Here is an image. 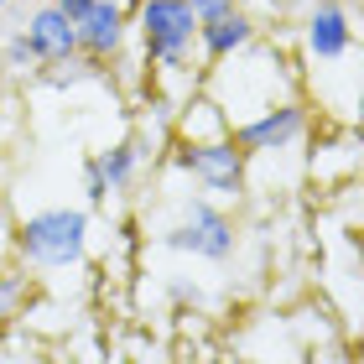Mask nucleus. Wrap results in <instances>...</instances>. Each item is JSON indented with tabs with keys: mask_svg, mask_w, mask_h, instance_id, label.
<instances>
[{
	"mask_svg": "<svg viewBox=\"0 0 364 364\" xmlns=\"http://www.w3.org/2000/svg\"><path fill=\"white\" fill-rule=\"evenodd\" d=\"M302 42H307V53L318 58V63L349 58V47H354L349 6H343V0H312V11H307V21H302Z\"/></svg>",
	"mask_w": 364,
	"mask_h": 364,
	"instance_id": "423d86ee",
	"label": "nucleus"
},
{
	"mask_svg": "<svg viewBox=\"0 0 364 364\" xmlns=\"http://www.w3.org/2000/svg\"><path fill=\"white\" fill-rule=\"evenodd\" d=\"M94 161H99V172H105L109 193L130 188V177H136V146H109V151H105V156H94Z\"/></svg>",
	"mask_w": 364,
	"mask_h": 364,
	"instance_id": "9b49d317",
	"label": "nucleus"
},
{
	"mask_svg": "<svg viewBox=\"0 0 364 364\" xmlns=\"http://www.w3.org/2000/svg\"><path fill=\"white\" fill-rule=\"evenodd\" d=\"M0 68H6L11 78H31V73L42 68V58L31 53V42H26V31H21V26H16L6 42H0Z\"/></svg>",
	"mask_w": 364,
	"mask_h": 364,
	"instance_id": "9d476101",
	"label": "nucleus"
},
{
	"mask_svg": "<svg viewBox=\"0 0 364 364\" xmlns=\"http://www.w3.org/2000/svg\"><path fill=\"white\" fill-rule=\"evenodd\" d=\"M0 109H6V78H0Z\"/></svg>",
	"mask_w": 364,
	"mask_h": 364,
	"instance_id": "2eb2a0df",
	"label": "nucleus"
},
{
	"mask_svg": "<svg viewBox=\"0 0 364 364\" xmlns=\"http://www.w3.org/2000/svg\"><path fill=\"white\" fill-rule=\"evenodd\" d=\"M245 0H188V11L198 16V26L203 21H219V16H229V11H240Z\"/></svg>",
	"mask_w": 364,
	"mask_h": 364,
	"instance_id": "ddd939ff",
	"label": "nucleus"
},
{
	"mask_svg": "<svg viewBox=\"0 0 364 364\" xmlns=\"http://www.w3.org/2000/svg\"><path fill=\"white\" fill-rule=\"evenodd\" d=\"M136 37L146 47V58L161 73H182V68H203L193 63L198 53V16L188 11V0H136Z\"/></svg>",
	"mask_w": 364,
	"mask_h": 364,
	"instance_id": "f257e3e1",
	"label": "nucleus"
},
{
	"mask_svg": "<svg viewBox=\"0 0 364 364\" xmlns=\"http://www.w3.org/2000/svg\"><path fill=\"white\" fill-rule=\"evenodd\" d=\"M21 31H26L31 53L42 58V68H47V63L78 58V26H73V16H63L58 6H37V11L21 21Z\"/></svg>",
	"mask_w": 364,
	"mask_h": 364,
	"instance_id": "6e6552de",
	"label": "nucleus"
},
{
	"mask_svg": "<svg viewBox=\"0 0 364 364\" xmlns=\"http://www.w3.org/2000/svg\"><path fill=\"white\" fill-rule=\"evenodd\" d=\"M161 240L177 245V250L203 255V260H229V255H235L240 229H235V219H229L224 208H213V203H203V198H193V203L182 208V219H177Z\"/></svg>",
	"mask_w": 364,
	"mask_h": 364,
	"instance_id": "7ed1b4c3",
	"label": "nucleus"
},
{
	"mask_svg": "<svg viewBox=\"0 0 364 364\" xmlns=\"http://www.w3.org/2000/svg\"><path fill=\"white\" fill-rule=\"evenodd\" d=\"M53 6H58L63 16H73V21H78V16H84V11L94 6V0H53Z\"/></svg>",
	"mask_w": 364,
	"mask_h": 364,
	"instance_id": "4468645a",
	"label": "nucleus"
},
{
	"mask_svg": "<svg viewBox=\"0 0 364 364\" xmlns=\"http://www.w3.org/2000/svg\"><path fill=\"white\" fill-rule=\"evenodd\" d=\"M84 193H89V208L109 203V182H105V172H99V161H84Z\"/></svg>",
	"mask_w": 364,
	"mask_h": 364,
	"instance_id": "f8f14e48",
	"label": "nucleus"
},
{
	"mask_svg": "<svg viewBox=\"0 0 364 364\" xmlns=\"http://www.w3.org/2000/svg\"><path fill=\"white\" fill-rule=\"evenodd\" d=\"M6 6H11V0H0V11H6Z\"/></svg>",
	"mask_w": 364,
	"mask_h": 364,
	"instance_id": "dca6fc26",
	"label": "nucleus"
},
{
	"mask_svg": "<svg viewBox=\"0 0 364 364\" xmlns=\"http://www.w3.org/2000/svg\"><path fill=\"white\" fill-rule=\"evenodd\" d=\"M78 53L94 58V63H105L114 58L125 47V31H130V11L120 6V0H94V6L78 16Z\"/></svg>",
	"mask_w": 364,
	"mask_h": 364,
	"instance_id": "0eeeda50",
	"label": "nucleus"
},
{
	"mask_svg": "<svg viewBox=\"0 0 364 364\" xmlns=\"http://www.w3.org/2000/svg\"><path fill=\"white\" fill-rule=\"evenodd\" d=\"M182 172H193L198 188H208V193H219V198H235L245 188V156L229 136H213V141H193V146H182Z\"/></svg>",
	"mask_w": 364,
	"mask_h": 364,
	"instance_id": "39448f33",
	"label": "nucleus"
},
{
	"mask_svg": "<svg viewBox=\"0 0 364 364\" xmlns=\"http://www.w3.org/2000/svg\"><path fill=\"white\" fill-rule=\"evenodd\" d=\"M307 130V109L302 99H281V105L250 114V120L229 125V141L240 146L245 156H271V151H287V146Z\"/></svg>",
	"mask_w": 364,
	"mask_h": 364,
	"instance_id": "20e7f679",
	"label": "nucleus"
},
{
	"mask_svg": "<svg viewBox=\"0 0 364 364\" xmlns=\"http://www.w3.org/2000/svg\"><path fill=\"white\" fill-rule=\"evenodd\" d=\"M250 42H260V21L250 16V6H240V11L219 16V21L198 26V58H203V63H224V58L245 53Z\"/></svg>",
	"mask_w": 364,
	"mask_h": 364,
	"instance_id": "1a4fd4ad",
	"label": "nucleus"
},
{
	"mask_svg": "<svg viewBox=\"0 0 364 364\" xmlns=\"http://www.w3.org/2000/svg\"><path fill=\"white\" fill-rule=\"evenodd\" d=\"M16 250L21 260L42 271H68L89 255V213L84 208H42L26 213L16 229Z\"/></svg>",
	"mask_w": 364,
	"mask_h": 364,
	"instance_id": "f03ea898",
	"label": "nucleus"
}]
</instances>
